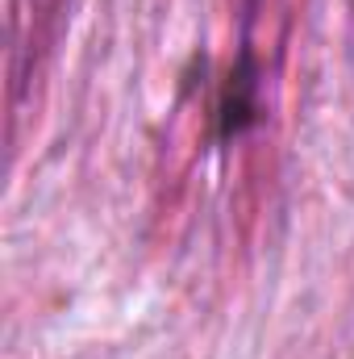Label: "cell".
<instances>
[{"instance_id": "1", "label": "cell", "mask_w": 354, "mask_h": 359, "mask_svg": "<svg viewBox=\"0 0 354 359\" xmlns=\"http://www.w3.org/2000/svg\"><path fill=\"white\" fill-rule=\"evenodd\" d=\"M229 96H225V130H242L250 117H255V104H250V92H255V80H250V59L242 63L238 76H229Z\"/></svg>"}]
</instances>
